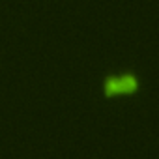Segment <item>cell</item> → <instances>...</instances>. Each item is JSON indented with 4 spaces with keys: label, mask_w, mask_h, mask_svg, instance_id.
Returning a JSON list of instances; mask_svg holds the SVG:
<instances>
[{
    "label": "cell",
    "mask_w": 159,
    "mask_h": 159,
    "mask_svg": "<svg viewBox=\"0 0 159 159\" xmlns=\"http://www.w3.org/2000/svg\"><path fill=\"white\" fill-rule=\"evenodd\" d=\"M137 90V79L131 77V75H125V77H114V79H109L105 83V92L107 96H114V94H129Z\"/></svg>",
    "instance_id": "1"
}]
</instances>
